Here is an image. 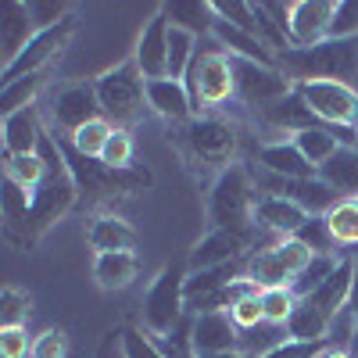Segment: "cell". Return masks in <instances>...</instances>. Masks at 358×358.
<instances>
[{
	"label": "cell",
	"instance_id": "cell-1",
	"mask_svg": "<svg viewBox=\"0 0 358 358\" xmlns=\"http://www.w3.org/2000/svg\"><path fill=\"white\" fill-rule=\"evenodd\" d=\"M262 190L258 179L244 169V165H229L226 172L215 176L212 190H208V226L212 229H241V233H255V204H258Z\"/></svg>",
	"mask_w": 358,
	"mask_h": 358
},
{
	"label": "cell",
	"instance_id": "cell-2",
	"mask_svg": "<svg viewBox=\"0 0 358 358\" xmlns=\"http://www.w3.org/2000/svg\"><path fill=\"white\" fill-rule=\"evenodd\" d=\"M294 90L301 94V101L308 104L319 126L334 129V136L344 147L358 143V94L351 83L312 79V83H294Z\"/></svg>",
	"mask_w": 358,
	"mask_h": 358
},
{
	"label": "cell",
	"instance_id": "cell-3",
	"mask_svg": "<svg viewBox=\"0 0 358 358\" xmlns=\"http://www.w3.org/2000/svg\"><path fill=\"white\" fill-rule=\"evenodd\" d=\"M187 276H190V265H187V258H179V262H169L151 280V287H147V294H143V330L155 341L172 334L176 326L187 319Z\"/></svg>",
	"mask_w": 358,
	"mask_h": 358
},
{
	"label": "cell",
	"instance_id": "cell-4",
	"mask_svg": "<svg viewBox=\"0 0 358 358\" xmlns=\"http://www.w3.org/2000/svg\"><path fill=\"white\" fill-rule=\"evenodd\" d=\"M355 62H358V40H322L305 50H297V47L287 50L280 57V69L294 83H312V79L351 83Z\"/></svg>",
	"mask_w": 358,
	"mask_h": 358
},
{
	"label": "cell",
	"instance_id": "cell-5",
	"mask_svg": "<svg viewBox=\"0 0 358 358\" xmlns=\"http://www.w3.org/2000/svg\"><path fill=\"white\" fill-rule=\"evenodd\" d=\"M97 86V101H101V115L115 129H129L143 104H147V79L140 76V69L133 62H122L108 72H101L94 79Z\"/></svg>",
	"mask_w": 358,
	"mask_h": 358
},
{
	"label": "cell",
	"instance_id": "cell-6",
	"mask_svg": "<svg viewBox=\"0 0 358 358\" xmlns=\"http://www.w3.org/2000/svg\"><path fill=\"white\" fill-rule=\"evenodd\" d=\"M179 143L190 155V162L226 172L236 165V129L215 115H197L187 126H179Z\"/></svg>",
	"mask_w": 358,
	"mask_h": 358
},
{
	"label": "cell",
	"instance_id": "cell-7",
	"mask_svg": "<svg viewBox=\"0 0 358 358\" xmlns=\"http://www.w3.org/2000/svg\"><path fill=\"white\" fill-rule=\"evenodd\" d=\"M187 90L194 97V108H222L229 97H236V76H233V57L212 40L208 50L197 47V57L187 72Z\"/></svg>",
	"mask_w": 358,
	"mask_h": 358
},
{
	"label": "cell",
	"instance_id": "cell-8",
	"mask_svg": "<svg viewBox=\"0 0 358 358\" xmlns=\"http://www.w3.org/2000/svg\"><path fill=\"white\" fill-rule=\"evenodd\" d=\"M315 255L301 244L287 236V241H273L268 248H258L248 262V280L258 290H273V287H290L297 280V273L312 262Z\"/></svg>",
	"mask_w": 358,
	"mask_h": 358
},
{
	"label": "cell",
	"instance_id": "cell-9",
	"mask_svg": "<svg viewBox=\"0 0 358 358\" xmlns=\"http://www.w3.org/2000/svg\"><path fill=\"white\" fill-rule=\"evenodd\" d=\"M258 244V229L255 233H241V229H208L201 241L190 248L187 265L190 273H204V268H219V265H233L255 255Z\"/></svg>",
	"mask_w": 358,
	"mask_h": 358
},
{
	"label": "cell",
	"instance_id": "cell-10",
	"mask_svg": "<svg viewBox=\"0 0 358 358\" xmlns=\"http://www.w3.org/2000/svg\"><path fill=\"white\" fill-rule=\"evenodd\" d=\"M233 76H236V97L251 108H265L294 90V79L280 65H258V62H241L233 57Z\"/></svg>",
	"mask_w": 358,
	"mask_h": 358
},
{
	"label": "cell",
	"instance_id": "cell-11",
	"mask_svg": "<svg viewBox=\"0 0 358 358\" xmlns=\"http://www.w3.org/2000/svg\"><path fill=\"white\" fill-rule=\"evenodd\" d=\"M76 33V18L54 25V29H43V33H36L33 40H29V47L15 57L11 65L0 69V86H8L15 79H25V76H36V72H47V65L54 62L57 54H62V47L69 43V36Z\"/></svg>",
	"mask_w": 358,
	"mask_h": 358
},
{
	"label": "cell",
	"instance_id": "cell-12",
	"mask_svg": "<svg viewBox=\"0 0 358 358\" xmlns=\"http://www.w3.org/2000/svg\"><path fill=\"white\" fill-rule=\"evenodd\" d=\"M0 222H4V241L11 248H18V251L36 248L40 229L33 219V194L11 183V179H4V187H0Z\"/></svg>",
	"mask_w": 358,
	"mask_h": 358
},
{
	"label": "cell",
	"instance_id": "cell-13",
	"mask_svg": "<svg viewBox=\"0 0 358 358\" xmlns=\"http://www.w3.org/2000/svg\"><path fill=\"white\" fill-rule=\"evenodd\" d=\"M258 190H262V194L287 197V201H294V204H301L308 215H330L334 208L344 201L334 187H326L319 176H308V179H280V176H268V172H262V179H258Z\"/></svg>",
	"mask_w": 358,
	"mask_h": 358
},
{
	"label": "cell",
	"instance_id": "cell-14",
	"mask_svg": "<svg viewBox=\"0 0 358 358\" xmlns=\"http://www.w3.org/2000/svg\"><path fill=\"white\" fill-rule=\"evenodd\" d=\"M76 197H79V187H76L69 165L65 169H47V179L33 190V219H36L40 236L72 212Z\"/></svg>",
	"mask_w": 358,
	"mask_h": 358
},
{
	"label": "cell",
	"instance_id": "cell-15",
	"mask_svg": "<svg viewBox=\"0 0 358 358\" xmlns=\"http://www.w3.org/2000/svg\"><path fill=\"white\" fill-rule=\"evenodd\" d=\"M101 118V101H97V86L94 83H69L50 97V122L57 129H65L69 136L83 129L86 122Z\"/></svg>",
	"mask_w": 358,
	"mask_h": 358
},
{
	"label": "cell",
	"instance_id": "cell-16",
	"mask_svg": "<svg viewBox=\"0 0 358 358\" xmlns=\"http://www.w3.org/2000/svg\"><path fill=\"white\" fill-rule=\"evenodd\" d=\"M337 0H294L290 4V22H287V36L290 47L305 50L322 40H330V22H334Z\"/></svg>",
	"mask_w": 358,
	"mask_h": 358
},
{
	"label": "cell",
	"instance_id": "cell-17",
	"mask_svg": "<svg viewBox=\"0 0 358 358\" xmlns=\"http://www.w3.org/2000/svg\"><path fill=\"white\" fill-rule=\"evenodd\" d=\"M169 33H172V25H169V18L158 8V15L147 18V25L140 29V36H136L133 65L140 69V76L147 83L169 76Z\"/></svg>",
	"mask_w": 358,
	"mask_h": 358
},
{
	"label": "cell",
	"instance_id": "cell-18",
	"mask_svg": "<svg viewBox=\"0 0 358 358\" xmlns=\"http://www.w3.org/2000/svg\"><path fill=\"white\" fill-rule=\"evenodd\" d=\"M147 108L158 118H165L169 126H187L190 118H197L194 97L183 79H151L147 83Z\"/></svg>",
	"mask_w": 358,
	"mask_h": 358
},
{
	"label": "cell",
	"instance_id": "cell-19",
	"mask_svg": "<svg viewBox=\"0 0 358 358\" xmlns=\"http://www.w3.org/2000/svg\"><path fill=\"white\" fill-rule=\"evenodd\" d=\"M308 219H312V215L305 212L301 204H294V201H287V197H276V194H262L258 204H255V226H258L262 233L280 236V241L294 236Z\"/></svg>",
	"mask_w": 358,
	"mask_h": 358
},
{
	"label": "cell",
	"instance_id": "cell-20",
	"mask_svg": "<svg viewBox=\"0 0 358 358\" xmlns=\"http://www.w3.org/2000/svg\"><path fill=\"white\" fill-rule=\"evenodd\" d=\"M33 36H36V22L29 15V0H8L4 11H0V69L11 65Z\"/></svg>",
	"mask_w": 358,
	"mask_h": 358
},
{
	"label": "cell",
	"instance_id": "cell-21",
	"mask_svg": "<svg viewBox=\"0 0 358 358\" xmlns=\"http://www.w3.org/2000/svg\"><path fill=\"white\" fill-rule=\"evenodd\" d=\"M255 162L262 172L268 176H280V179H308V176H319L308 158L297 151L294 140H273V143H262L255 151Z\"/></svg>",
	"mask_w": 358,
	"mask_h": 358
},
{
	"label": "cell",
	"instance_id": "cell-22",
	"mask_svg": "<svg viewBox=\"0 0 358 358\" xmlns=\"http://www.w3.org/2000/svg\"><path fill=\"white\" fill-rule=\"evenodd\" d=\"M236 344H241V330H236V322L229 319V312L194 315V348H197V358L236 351Z\"/></svg>",
	"mask_w": 358,
	"mask_h": 358
},
{
	"label": "cell",
	"instance_id": "cell-23",
	"mask_svg": "<svg viewBox=\"0 0 358 358\" xmlns=\"http://www.w3.org/2000/svg\"><path fill=\"white\" fill-rule=\"evenodd\" d=\"M258 115H262V122H265L268 129L287 133V136H297L301 129L319 126L315 115L308 111V104L301 101V94H297V90H290L287 97H280V101H273V104H265Z\"/></svg>",
	"mask_w": 358,
	"mask_h": 358
},
{
	"label": "cell",
	"instance_id": "cell-24",
	"mask_svg": "<svg viewBox=\"0 0 358 358\" xmlns=\"http://www.w3.org/2000/svg\"><path fill=\"white\" fill-rule=\"evenodd\" d=\"M0 136H4V158H25V155H36L43 126L33 108H25L18 115H8L0 122Z\"/></svg>",
	"mask_w": 358,
	"mask_h": 358
},
{
	"label": "cell",
	"instance_id": "cell-25",
	"mask_svg": "<svg viewBox=\"0 0 358 358\" xmlns=\"http://www.w3.org/2000/svg\"><path fill=\"white\" fill-rule=\"evenodd\" d=\"M86 241L97 255H104V251H136V229L122 215H94L86 222Z\"/></svg>",
	"mask_w": 358,
	"mask_h": 358
},
{
	"label": "cell",
	"instance_id": "cell-26",
	"mask_svg": "<svg viewBox=\"0 0 358 358\" xmlns=\"http://www.w3.org/2000/svg\"><path fill=\"white\" fill-rule=\"evenodd\" d=\"M140 273V258L136 251H104L94 258V280L101 290H126Z\"/></svg>",
	"mask_w": 358,
	"mask_h": 358
},
{
	"label": "cell",
	"instance_id": "cell-27",
	"mask_svg": "<svg viewBox=\"0 0 358 358\" xmlns=\"http://www.w3.org/2000/svg\"><path fill=\"white\" fill-rule=\"evenodd\" d=\"M162 15L169 18V25L183 29V33H194L197 40L212 36V29L219 22L212 0H176V4H162Z\"/></svg>",
	"mask_w": 358,
	"mask_h": 358
},
{
	"label": "cell",
	"instance_id": "cell-28",
	"mask_svg": "<svg viewBox=\"0 0 358 358\" xmlns=\"http://www.w3.org/2000/svg\"><path fill=\"white\" fill-rule=\"evenodd\" d=\"M319 179L326 187H334L344 201H358V147H341V151L319 169Z\"/></svg>",
	"mask_w": 358,
	"mask_h": 358
},
{
	"label": "cell",
	"instance_id": "cell-29",
	"mask_svg": "<svg viewBox=\"0 0 358 358\" xmlns=\"http://www.w3.org/2000/svg\"><path fill=\"white\" fill-rule=\"evenodd\" d=\"M294 143H297V151H301L305 158H308V165L319 172L326 162H330L337 151H341V140L334 136V129H326V126H312V129H301L297 136H290Z\"/></svg>",
	"mask_w": 358,
	"mask_h": 358
},
{
	"label": "cell",
	"instance_id": "cell-30",
	"mask_svg": "<svg viewBox=\"0 0 358 358\" xmlns=\"http://www.w3.org/2000/svg\"><path fill=\"white\" fill-rule=\"evenodd\" d=\"M43 79L47 72H36V76H25V79H15L8 86H0V115H18L25 108H33L36 97H40V90H43Z\"/></svg>",
	"mask_w": 358,
	"mask_h": 358
},
{
	"label": "cell",
	"instance_id": "cell-31",
	"mask_svg": "<svg viewBox=\"0 0 358 358\" xmlns=\"http://www.w3.org/2000/svg\"><path fill=\"white\" fill-rule=\"evenodd\" d=\"M326 226H330V233H334V241H337L341 251H355L358 248V201L355 197L341 201L334 212L326 215Z\"/></svg>",
	"mask_w": 358,
	"mask_h": 358
},
{
	"label": "cell",
	"instance_id": "cell-32",
	"mask_svg": "<svg viewBox=\"0 0 358 358\" xmlns=\"http://www.w3.org/2000/svg\"><path fill=\"white\" fill-rule=\"evenodd\" d=\"M197 36L194 33H183V29L172 25L169 33V79H187L194 57H197Z\"/></svg>",
	"mask_w": 358,
	"mask_h": 358
},
{
	"label": "cell",
	"instance_id": "cell-33",
	"mask_svg": "<svg viewBox=\"0 0 358 358\" xmlns=\"http://www.w3.org/2000/svg\"><path fill=\"white\" fill-rule=\"evenodd\" d=\"M111 133H115V126L101 115V118H94V122H86L83 129H76L69 136V143L76 147L83 158H101V151H104V143L111 140Z\"/></svg>",
	"mask_w": 358,
	"mask_h": 358
},
{
	"label": "cell",
	"instance_id": "cell-34",
	"mask_svg": "<svg viewBox=\"0 0 358 358\" xmlns=\"http://www.w3.org/2000/svg\"><path fill=\"white\" fill-rule=\"evenodd\" d=\"M344 255H315L301 273H297V280L290 283V290L297 294V297H305V294H312L315 287H322L326 280L334 276V268H337V262H341Z\"/></svg>",
	"mask_w": 358,
	"mask_h": 358
},
{
	"label": "cell",
	"instance_id": "cell-35",
	"mask_svg": "<svg viewBox=\"0 0 358 358\" xmlns=\"http://www.w3.org/2000/svg\"><path fill=\"white\" fill-rule=\"evenodd\" d=\"M29 312H33V301H29L25 290H18L15 283H8L0 290V330H18V326H25Z\"/></svg>",
	"mask_w": 358,
	"mask_h": 358
},
{
	"label": "cell",
	"instance_id": "cell-36",
	"mask_svg": "<svg viewBox=\"0 0 358 358\" xmlns=\"http://www.w3.org/2000/svg\"><path fill=\"white\" fill-rule=\"evenodd\" d=\"M4 179L18 183L22 190L33 194L43 179H47V165L40 162V155H25V158H4Z\"/></svg>",
	"mask_w": 358,
	"mask_h": 358
},
{
	"label": "cell",
	"instance_id": "cell-37",
	"mask_svg": "<svg viewBox=\"0 0 358 358\" xmlns=\"http://www.w3.org/2000/svg\"><path fill=\"white\" fill-rule=\"evenodd\" d=\"M326 351H334L330 337L326 341H297V337H283L273 348H265L258 358H326Z\"/></svg>",
	"mask_w": 358,
	"mask_h": 358
},
{
	"label": "cell",
	"instance_id": "cell-38",
	"mask_svg": "<svg viewBox=\"0 0 358 358\" xmlns=\"http://www.w3.org/2000/svg\"><path fill=\"white\" fill-rule=\"evenodd\" d=\"M294 308H297V294H294L290 287L262 290V312H265V322H268V326H283V330H287Z\"/></svg>",
	"mask_w": 358,
	"mask_h": 358
},
{
	"label": "cell",
	"instance_id": "cell-39",
	"mask_svg": "<svg viewBox=\"0 0 358 358\" xmlns=\"http://www.w3.org/2000/svg\"><path fill=\"white\" fill-rule=\"evenodd\" d=\"M294 241H301L312 255H341V248H337V241H334L330 226H326V215H312L301 229L294 233Z\"/></svg>",
	"mask_w": 358,
	"mask_h": 358
},
{
	"label": "cell",
	"instance_id": "cell-40",
	"mask_svg": "<svg viewBox=\"0 0 358 358\" xmlns=\"http://www.w3.org/2000/svg\"><path fill=\"white\" fill-rule=\"evenodd\" d=\"M97 162H101L104 169H111V172L133 169V133H129V129H115L111 140L104 143V151H101Z\"/></svg>",
	"mask_w": 358,
	"mask_h": 358
},
{
	"label": "cell",
	"instance_id": "cell-41",
	"mask_svg": "<svg viewBox=\"0 0 358 358\" xmlns=\"http://www.w3.org/2000/svg\"><path fill=\"white\" fill-rule=\"evenodd\" d=\"M155 344H158L169 358H197V348H194V315H187L172 334L158 337Z\"/></svg>",
	"mask_w": 358,
	"mask_h": 358
},
{
	"label": "cell",
	"instance_id": "cell-42",
	"mask_svg": "<svg viewBox=\"0 0 358 358\" xmlns=\"http://www.w3.org/2000/svg\"><path fill=\"white\" fill-rule=\"evenodd\" d=\"M72 11H76V4H65V0H29V15H33V22H36V33L76 18Z\"/></svg>",
	"mask_w": 358,
	"mask_h": 358
},
{
	"label": "cell",
	"instance_id": "cell-43",
	"mask_svg": "<svg viewBox=\"0 0 358 358\" xmlns=\"http://www.w3.org/2000/svg\"><path fill=\"white\" fill-rule=\"evenodd\" d=\"M212 8H215V18H222V22L236 25V29H244V33H255L258 36V22H255L251 0H212Z\"/></svg>",
	"mask_w": 358,
	"mask_h": 358
},
{
	"label": "cell",
	"instance_id": "cell-44",
	"mask_svg": "<svg viewBox=\"0 0 358 358\" xmlns=\"http://www.w3.org/2000/svg\"><path fill=\"white\" fill-rule=\"evenodd\" d=\"M118 348H122V358H169L155 344V337H143V330H136V326L118 330Z\"/></svg>",
	"mask_w": 358,
	"mask_h": 358
},
{
	"label": "cell",
	"instance_id": "cell-45",
	"mask_svg": "<svg viewBox=\"0 0 358 358\" xmlns=\"http://www.w3.org/2000/svg\"><path fill=\"white\" fill-rule=\"evenodd\" d=\"M229 319L236 322V330H241V334L258 330V326L265 322V312H262V290H258V294L241 297V301H236V305L229 308Z\"/></svg>",
	"mask_w": 358,
	"mask_h": 358
},
{
	"label": "cell",
	"instance_id": "cell-46",
	"mask_svg": "<svg viewBox=\"0 0 358 358\" xmlns=\"http://www.w3.org/2000/svg\"><path fill=\"white\" fill-rule=\"evenodd\" d=\"M330 40H358V0H337Z\"/></svg>",
	"mask_w": 358,
	"mask_h": 358
},
{
	"label": "cell",
	"instance_id": "cell-47",
	"mask_svg": "<svg viewBox=\"0 0 358 358\" xmlns=\"http://www.w3.org/2000/svg\"><path fill=\"white\" fill-rule=\"evenodd\" d=\"M33 341L25 326L18 330H0V358H33Z\"/></svg>",
	"mask_w": 358,
	"mask_h": 358
},
{
	"label": "cell",
	"instance_id": "cell-48",
	"mask_svg": "<svg viewBox=\"0 0 358 358\" xmlns=\"http://www.w3.org/2000/svg\"><path fill=\"white\" fill-rule=\"evenodd\" d=\"M33 358H69V334L65 330H43L33 341Z\"/></svg>",
	"mask_w": 358,
	"mask_h": 358
},
{
	"label": "cell",
	"instance_id": "cell-49",
	"mask_svg": "<svg viewBox=\"0 0 358 358\" xmlns=\"http://www.w3.org/2000/svg\"><path fill=\"white\" fill-rule=\"evenodd\" d=\"M326 358H351L348 348H334V351H326Z\"/></svg>",
	"mask_w": 358,
	"mask_h": 358
},
{
	"label": "cell",
	"instance_id": "cell-50",
	"mask_svg": "<svg viewBox=\"0 0 358 358\" xmlns=\"http://www.w3.org/2000/svg\"><path fill=\"white\" fill-rule=\"evenodd\" d=\"M204 358H248V355H241V351H222V355H204Z\"/></svg>",
	"mask_w": 358,
	"mask_h": 358
},
{
	"label": "cell",
	"instance_id": "cell-51",
	"mask_svg": "<svg viewBox=\"0 0 358 358\" xmlns=\"http://www.w3.org/2000/svg\"><path fill=\"white\" fill-rule=\"evenodd\" d=\"M351 86H355V94H358V62H355V76H351Z\"/></svg>",
	"mask_w": 358,
	"mask_h": 358
},
{
	"label": "cell",
	"instance_id": "cell-52",
	"mask_svg": "<svg viewBox=\"0 0 358 358\" xmlns=\"http://www.w3.org/2000/svg\"><path fill=\"white\" fill-rule=\"evenodd\" d=\"M355 147H358V143H355Z\"/></svg>",
	"mask_w": 358,
	"mask_h": 358
}]
</instances>
